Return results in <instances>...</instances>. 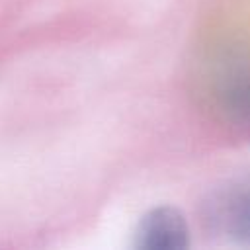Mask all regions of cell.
Wrapping results in <instances>:
<instances>
[{
	"label": "cell",
	"mask_w": 250,
	"mask_h": 250,
	"mask_svg": "<svg viewBox=\"0 0 250 250\" xmlns=\"http://www.w3.org/2000/svg\"><path fill=\"white\" fill-rule=\"evenodd\" d=\"M201 82L213 117L250 143V51L242 45L217 47L203 64Z\"/></svg>",
	"instance_id": "obj_1"
},
{
	"label": "cell",
	"mask_w": 250,
	"mask_h": 250,
	"mask_svg": "<svg viewBox=\"0 0 250 250\" xmlns=\"http://www.w3.org/2000/svg\"><path fill=\"white\" fill-rule=\"evenodd\" d=\"M201 223L209 236L250 248V170L221 182L205 195Z\"/></svg>",
	"instance_id": "obj_2"
},
{
	"label": "cell",
	"mask_w": 250,
	"mask_h": 250,
	"mask_svg": "<svg viewBox=\"0 0 250 250\" xmlns=\"http://www.w3.org/2000/svg\"><path fill=\"white\" fill-rule=\"evenodd\" d=\"M135 246L143 250H184L189 246V227L176 207L162 205L145 213L135 230Z\"/></svg>",
	"instance_id": "obj_3"
}]
</instances>
